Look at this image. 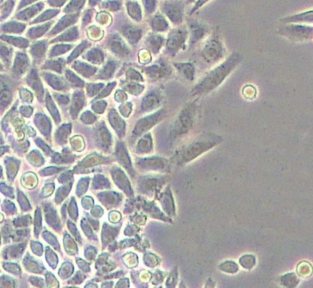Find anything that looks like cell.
<instances>
[{
  "label": "cell",
  "mask_w": 313,
  "mask_h": 288,
  "mask_svg": "<svg viewBox=\"0 0 313 288\" xmlns=\"http://www.w3.org/2000/svg\"><path fill=\"white\" fill-rule=\"evenodd\" d=\"M241 61L240 54L233 52L227 58L216 66L194 85L192 94L196 97L208 95L226 80Z\"/></svg>",
  "instance_id": "obj_1"
},
{
  "label": "cell",
  "mask_w": 313,
  "mask_h": 288,
  "mask_svg": "<svg viewBox=\"0 0 313 288\" xmlns=\"http://www.w3.org/2000/svg\"><path fill=\"white\" fill-rule=\"evenodd\" d=\"M197 116L196 103L191 102L180 110L172 123L169 131V138L172 140L183 138L193 128Z\"/></svg>",
  "instance_id": "obj_2"
},
{
  "label": "cell",
  "mask_w": 313,
  "mask_h": 288,
  "mask_svg": "<svg viewBox=\"0 0 313 288\" xmlns=\"http://www.w3.org/2000/svg\"><path fill=\"white\" fill-rule=\"evenodd\" d=\"M222 142V137L216 134H202L184 148L180 152V162L186 163L193 160L202 153L216 146Z\"/></svg>",
  "instance_id": "obj_3"
},
{
  "label": "cell",
  "mask_w": 313,
  "mask_h": 288,
  "mask_svg": "<svg viewBox=\"0 0 313 288\" xmlns=\"http://www.w3.org/2000/svg\"><path fill=\"white\" fill-rule=\"evenodd\" d=\"M215 35L208 38L201 52L202 61L210 66H216L223 62L226 52L223 42Z\"/></svg>",
  "instance_id": "obj_4"
},
{
  "label": "cell",
  "mask_w": 313,
  "mask_h": 288,
  "mask_svg": "<svg viewBox=\"0 0 313 288\" xmlns=\"http://www.w3.org/2000/svg\"><path fill=\"white\" fill-rule=\"evenodd\" d=\"M189 32L185 26L177 27L169 32L166 42V51L169 56H175L184 50L188 41Z\"/></svg>",
  "instance_id": "obj_5"
},
{
  "label": "cell",
  "mask_w": 313,
  "mask_h": 288,
  "mask_svg": "<svg viewBox=\"0 0 313 288\" xmlns=\"http://www.w3.org/2000/svg\"><path fill=\"white\" fill-rule=\"evenodd\" d=\"M167 114L168 113L166 109L161 108L140 120L134 128V136H141L148 133L151 128L166 118Z\"/></svg>",
  "instance_id": "obj_6"
},
{
  "label": "cell",
  "mask_w": 313,
  "mask_h": 288,
  "mask_svg": "<svg viewBox=\"0 0 313 288\" xmlns=\"http://www.w3.org/2000/svg\"><path fill=\"white\" fill-rule=\"evenodd\" d=\"M172 68L166 60L160 59L150 66L144 68V72L152 82H158L172 75Z\"/></svg>",
  "instance_id": "obj_7"
},
{
  "label": "cell",
  "mask_w": 313,
  "mask_h": 288,
  "mask_svg": "<svg viewBox=\"0 0 313 288\" xmlns=\"http://www.w3.org/2000/svg\"><path fill=\"white\" fill-rule=\"evenodd\" d=\"M282 34L296 40H306L311 38L313 27L302 24H290L282 30Z\"/></svg>",
  "instance_id": "obj_8"
},
{
  "label": "cell",
  "mask_w": 313,
  "mask_h": 288,
  "mask_svg": "<svg viewBox=\"0 0 313 288\" xmlns=\"http://www.w3.org/2000/svg\"><path fill=\"white\" fill-rule=\"evenodd\" d=\"M162 100L160 90H153L145 96L142 103V110L145 113L156 112L160 108Z\"/></svg>",
  "instance_id": "obj_9"
},
{
  "label": "cell",
  "mask_w": 313,
  "mask_h": 288,
  "mask_svg": "<svg viewBox=\"0 0 313 288\" xmlns=\"http://www.w3.org/2000/svg\"><path fill=\"white\" fill-rule=\"evenodd\" d=\"M178 0H164L161 2L160 8L163 12H169L166 14L172 21L179 20L180 18V14L182 12V4Z\"/></svg>",
  "instance_id": "obj_10"
},
{
  "label": "cell",
  "mask_w": 313,
  "mask_h": 288,
  "mask_svg": "<svg viewBox=\"0 0 313 288\" xmlns=\"http://www.w3.org/2000/svg\"><path fill=\"white\" fill-rule=\"evenodd\" d=\"M188 32H190V36L188 37V43L190 48H192L206 34L208 30L202 24L198 22H192L190 24Z\"/></svg>",
  "instance_id": "obj_11"
},
{
  "label": "cell",
  "mask_w": 313,
  "mask_h": 288,
  "mask_svg": "<svg viewBox=\"0 0 313 288\" xmlns=\"http://www.w3.org/2000/svg\"><path fill=\"white\" fill-rule=\"evenodd\" d=\"M174 66L183 78L193 81L196 75V67L190 62H174Z\"/></svg>",
  "instance_id": "obj_12"
},
{
  "label": "cell",
  "mask_w": 313,
  "mask_h": 288,
  "mask_svg": "<svg viewBox=\"0 0 313 288\" xmlns=\"http://www.w3.org/2000/svg\"><path fill=\"white\" fill-rule=\"evenodd\" d=\"M282 22L286 24H313V10L290 16V17L282 19Z\"/></svg>",
  "instance_id": "obj_13"
},
{
  "label": "cell",
  "mask_w": 313,
  "mask_h": 288,
  "mask_svg": "<svg viewBox=\"0 0 313 288\" xmlns=\"http://www.w3.org/2000/svg\"><path fill=\"white\" fill-rule=\"evenodd\" d=\"M164 44V38L158 34H150L146 40V45L148 48L150 49L154 54L158 53Z\"/></svg>",
  "instance_id": "obj_14"
},
{
  "label": "cell",
  "mask_w": 313,
  "mask_h": 288,
  "mask_svg": "<svg viewBox=\"0 0 313 288\" xmlns=\"http://www.w3.org/2000/svg\"><path fill=\"white\" fill-rule=\"evenodd\" d=\"M280 282L286 287L295 288L300 282V279L296 273L291 272L282 276L280 278Z\"/></svg>",
  "instance_id": "obj_15"
},
{
  "label": "cell",
  "mask_w": 313,
  "mask_h": 288,
  "mask_svg": "<svg viewBox=\"0 0 313 288\" xmlns=\"http://www.w3.org/2000/svg\"><path fill=\"white\" fill-rule=\"evenodd\" d=\"M139 148L144 152H150L152 149V136L150 132L144 134L139 142Z\"/></svg>",
  "instance_id": "obj_16"
},
{
  "label": "cell",
  "mask_w": 313,
  "mask_h": 288,
  "mask_svg": "<svg viewBox=\"0 0 313 288\" xmlns=\"http://www.w3.org/2000/svg\"><path fill=\"white\" fill-rule=\"evenodd\" d=\"M146 166L150 168H162L164 166V162L160 158H152L147 159L144 161Z\"/></svg>",
  "instance_id": "obj_17"
},
{
  "label": "cell",
  "mask_w": 313,
  "mask_h": 288,
  "mask_svg": "<svg viewBox=\"0 0 313 288\" xmlns=\"http://www.w3.org/2000/svg\"><path fill=\"white\" fill-rule=\"evenodd\" d=\"M210 1V0H198V2H196L194 6L192 8L191 10L190 14H194V12H196L197 10H198L199 8L202 6V5H204L205 4H206L207 2Z\"/></svg>",
  "instance_id": "obj_18"
}]
</instances>
